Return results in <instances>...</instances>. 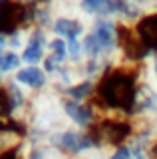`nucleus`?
<instances>
[{
    "label": "nucleus",
    "mask_w": 157,
    "mask_h": 159,
    "mask_svg": "<svg viewBox=\"0 0 157 159\" xmlns=\"http://www.w3.org/2000/svg\"><path fill=\"white\" fill-rule=\"evenodd\" d=\"M52 62L60 64V66H66L68 62V42L62 38H56V36H50V42H48V56Z\"/></svg>",
    "instance_id": "obj_8"
},
{
    "label": "nucleus",
    "mask_w": 157,
    "mask_h": 159,
    "mask_svg": "<svg viewBox=\"0 0 157 159\" xmlns=\"http://www.w3.org/2000/svg\"><path fill=\"white\" fill-rule=\"evenodd\" d=\"M10 2H12V0H0V12H2V10L6 8V6H8Z\"/></svg>",
    "instance_id": "obj_13"
},
{
    "label": "nucleus",
    "mask_w": 157,
    "mask_h": 159,
    "mask_svg": "<svg viewBox=\"0 0 157 159\" xmlns=\"http://www.w3.org/2000/svg\"><path fill=\"white\" fill-rule=\"evenodd\" d=\"M6 82H8V78L4 76V74H0V89H2L4 86H6Z\"/></svg>",
    "instance_id": "obj_12"
},
{
    "label": "nucleus",
    "mask_w": 157,
    "mask_h": 159,
    "mask_svg": "<svg viewBox=\"0 0 157 159\" xmlns=\"http://www.w3.org/2000/svg\"><path fill=\"white\" fill-rule=\"evenodd\" d=\"M22 66H24V62H22V56L18 52L4 50L0 54V74H4L6 78H12Z\"/></svg>",
    "instance_id": "obj_7"
},
{
    "label": "nucleus",
    "mask_w": 157,
    "mask_h": 159,
    "mask_svg": "<svg viewBox=\"0 0 157 159\" xmlns=\"http://www.w3.org/2000/svg\"><path fill=\"white\" fill-rule=\"evenodd\" d=\"M12 80L18 86H22L30 96L42 93V92H46V89H50V86H52V80L42 66H26V64H24V66L12 76Z\"/></svg>",
    "instance_id": "obj_3"
},
{
    "label": "nucleus",
    "mask_w": 157,
    "mask_h": 159,
    "mask_svg": "<svg viewBox=\"0 0 157 159\" xmlns=\"http://www.w3.org/2000/svg\"><path fill=\"white\" fill-rule=\"evenodd\" d=\"M62 109L72 127L86 129V131H92L104 117L100 106L94 102H74V99L62 98Z\"/></svg>",
    "instance_id": "obj_1"
},
{
    "label": "nucleus",
    "mask_w": 157,
    "mask_h": 159,
    "mask_svg": "<svg viewBox=\"0 0 157 159\" xmlns=\"http://www.w3.org/2000/svg\"><path fill=\"white\" fill-rule=\"evenodd\" d=\"M96 96H97V82L87 78H82L80 82H76L72 88H68L62 93V98L74 99V102H94Z\"/></svg>",
    "instance_id": "obj_6"
},
{
    "label": "nucleus",
    "mask_w": 157,
    "mask_h": 159,
    "mask_svg": "<svg viewBox=\"0 0 157 159\" xmlns=\"http://www.w3.org/2000/svg\"><path fill=\"white\" fill-rule=\"evenodd\" d=\"M2 125H4V121H0V127H2Z\"/></svg>",
    "instance_id": "obj_14"
},
{
    "label": "nucleus",
    "mask_w": 157,
    "mask_h": 159,
    "mask_svg": "<svg viewBox=\"0 0 157 159\" xmlns=\"http://www.w3.org/2000/svg\"><path fill=\"white\" fill-rule=\"evenodd\" d=\"M4 50H8V34L0 30V54H2Z\"/></svg>",
    "instance_id": "obj_11"
},
{
    "label": "nucleus",
    "mask_w": 157,
    "mask_h": 159,
    "mask_svg": "<svg viewBox=\"0 0 157 159\" xmlns=\"http://www.w3.org/2000/svg\"><path fill=\"white\" fill-rule=\"evenodd\" d=\"M48 42H50V32L42 28H32L28 42L20 52L22 62L26 66H42V62L48 56Z\"/></svg>",
    "instance_id": "obj_4"
},
{
    "label": "nucleus",
    "mask_w": 157,
    "mask_h": 159,
    "mask_svg": "<svg viewBox=\"0 0 157 159\" xmlns=\"http://www.w3.org/2000/svg\"><path fill=\"white\" fill-rule=\"evenodd\" d=\"M87 32V20L80 14H58L50 26V36L62 40H80Z\"/></svg>",
    "instance_id": "obj_2"
},
{
    "label": "nucleus",
    "mask_w": 157,
    "mask_h": 159,
    "mask_svg": "<svg viewBox=\"0 0 157 159\" xmlns=\"http://www.w3.org/2000/svg\"><path fill=\"white\" fill-rule=\"evenodd\" d=\"M131 30H133L135 38L145 46V50L157 52V12L143 16Z\"/></svg>",
    "instance_id": "obj_5"
},
{
    "label": "nucleus",
    "mask_w": 157,
    "mask_h": 159,
    "mask_svg": "<svg viewBox=\"0 0 157 159\" xmlns=\"http://www.w3.org/2000/svg\"><path fill=\"white\" fill-rule=\"evenodd\" d=\"M0 159H22V151H18L16 147L8 149V151H4L2 155H0Z\"/></svg>",
    "instance_id": "obj_10"
},
{
    "label": "nucleus",
    "mask_w": 157,
    "mask_h": 159,
    "mask_svg": "<svg viewBox=\"0 0 157 159\" xmlns=\"http://www.w3.org/2000/svg\"><path fill=\"white\" fill-rule=\"evenodd\" d=\"M30 30H32L30 26H18V28H14L12 32H8V50L20 54L24 50V46H26V42H28Z\"/></svg>",
    "instance_id": "obj_9"
}]
</instances>
